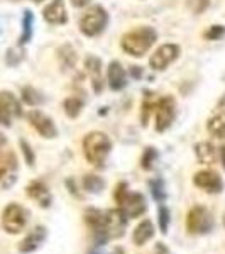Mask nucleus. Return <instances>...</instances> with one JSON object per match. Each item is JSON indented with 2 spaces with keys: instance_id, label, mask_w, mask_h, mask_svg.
Returning <instances> with one entry per match:
<instances>
[{
  "instance_id": "f257e3e1",
  "label": "nucleus",
  "mask_w": 225,
  "mask_h": 254,
  "mask_svg": "<svg viewBox=\"0 0 225 254\" xmlns=\"http://www.w3.org/2000/svg\"><path fill=\"white\" fill-rule=\"evenodd\" d=\"M127 215L122 208H112V210H98V208H88L85 210V222L92 229L93 237L98 244L107 243L112 237H122L127 225Z\"/></svg>"
},
{
  "instance_id": "f03ea898",
  "label": "nucleus",
  "mask_w": 225,
  "mask_h": 254,
  "mask_svg": "<svg viewBox=\"0 0 225 254\" xmlns=\"http://www.w3.org/2000/svg\"><path fill=\"white\" fill-rule=\"evenodd\" d=\"M156 39H158V32L153 27L146 26V27H137V29L129 31L127 34H124L120 44L122 49L127 55L134 56V58H141V56H144L153 48Z\"/></svg>"
},
{
  "instance_id": "7ed1b4c3",
  "label": "nucleus",
  "mask_w": 225,
  "mask_h": 254,
  "mask_svg": "<svg viewBox=\"0 0 225 254\" xmlns=\"http://www.w3.org/2000/svg\"><path fill=\"white\" fill-rule=\"evenodd\" d=\"M110 149H112V141L107 134L100 130L88 132L83 139V154L90 165L95 168H102L105 165Z\"/></svg>"
},
{
  "instance_id": "20e7f679",
  "label": "nucleus",
  "mask_w": 225,
  "mask_h": 254,
  "mask_svg": "<svg viewBox=\"0 0 225 254\" xmlns=\"http://www.w3.org/2000/svg\"><path fill=\"white\" fill-rule=\"evenodd\" d=\"M214 215L203 205H195L190 208L186 215V231L191 236H203L214 231Z\"/></svg>"
},
{
  "instance_id": "39448f33",
  "label": "nucleus",
  "mask_w": 225,
  "mask_h": 254,
  "mask_svg": "<svg viewBox=\"0 0 225 254\" xmlns=\"http://www.w3.org/2000/svg\"><path fill=\"white\" fill-rule=\"evenodd\" d=\"M109 14L102 5H93L85 12L83 17L80 19V31L88 38L98 36L107 27Z\"/></svg>"
},
{
  "instance_id": "423d86ee",
  "label": "nucleus",
  "mask_w": 225,
  "mask_h": 254,
  "mask_svg": "<svg viewBox=\"0 0 225 254\" xmlns=\"http://www.w3.org/2000/svg\"><path fill=\"white\" fill-rule=\"evenodd\" d=\"M29 220V212L19 203H9L2 212V229L7 234H20Z\"/></svg>"
},
{
  "instance_id": "0eeeda50",
  "label": "nucleus",
  "mask_w": 225,
  "mask_h": 254,
  "mask_svg": "<svg viewBox=\"0 0 225 254\" xmlns=\"http://www.w3.org/2000/svg\"><path fill=\"white\" fill-rule=\"evenodd\" d=\"M179 56V46L178 44H161L156 51L153 53V56L149 58V64L153 69H158V71H163L173 63Z\"/></svg>"
},
{
  "instance_id": "6e6552de",
  "label": "nucleus",
  "mask_w": 225,
  "mask_h": 254,
  "mask_svg": "<svg viewBox=\"0 0 225 254\" xmlns=\"http://www.w3.org/2000/svg\"><path fill=\"white\" fill-rule=\"evenodd\" d=\"M174 104L173 97H163L156 104V130L158 132H165V130L173 124L174 121Z\"/></svg>"
},
{
  "instance_id": "1a4fd4ad",
  "label": "nucleus",
  "mask_w": 225,
  "mask_h": 254,
  "mask_svg": "<svg viewBox=\"0 0 225 254\" xmlns=\"http://www.w3.org/2000/svg\"><path fill=\"white\" fill-rule=\"evenodd\" d=\"M193 185L198 187L200 190L207 191V193H220L224 190L222 176L214 170H203L195 173Z\"/></svg>"
},
{
  "instance_id": "9d476101",
  "label": "nucleus",
  "mask_w": 225,
  "mask_h": 254,
  "mask_svg": "<svg viewBox=\"0 0 225 254\" xmlns=\"http://www.w3.org/2000/svg\"><path fill=\"white\" fill-rule=\"evenodd\" d=\"M27 121H29V124L34 127L43 137L55 139L58 136V129H56L55 122H53L46 114L41 112V110H31V112L27 114Z\"/></svg>"
},
{
  "instance_id": "9b49d317",
  "label": "nucleus",
  "mask_w": 225,
  "mask_h": 254,
  "mask_svg": "<svg viewBox=\"0 0 225 254\" xmlns=\"http://www.w3.org/2000/svg\"><path fill=\"white\" fill-rule=\"evenodd\" d=\"M118 208L124 210V214L127 215V219H137V217H141L147 210L144 195L129 191L127 196H125V200L122 202V205Z\"/></svg>"
},
{
  "instance_id": "f8f14e48",
  "label": "nucleus",
  "mask_w": 225,
  "mask_h": 254,
  "mask_svg": "<svg viewBox=\"0 0 225 254\" xmlns=\"http://www.w3.org/2000/svg\"><path fill=\"white\" fill-rule=\"evenodd\" d=\"M46 236H48L46 227H43V225H38V227L32 229L29 234H27L19 243V251L24 253V254L34 253L36 249H39L41 244H43L44 241H46Z\"/></svg>"
},
{
  "instance_id": "ddd939ff",
  "label": "nucleus",
  "mask_w": 225,
  "mask_h": 254,
  "mask_svg": "<svg viewBox=\"0 0 225 254\" xmlns=\"http://www.w3.org/2000/svg\"><path fill=\"white\" fill-rule=\"evenodd\" d=\"M43 14L46 22L53 24V26H61V24H66L68 20L66 7H64L63 0H53L46 9H44Z\"/></svg>"
},
{
  "instance_id": "4468645a",
  "label": "nucleus",
  "mask_w": 225,
  "mask_h": 254,
  "mask_svg": "<svg viewBox=\"0 0 225 254\" xmlns=\"http://www.w3.org/2000/svg\"><path fill=\"white\" fill-rule=\"evenodd\" d=\"M85 69H87L92 87L95 90V93H100L104 88V76H102V63L97 56H88L85 60Z\"/></svg>"
},
{
  "instance_id": "2eb2a0df",
  "label": "nucleus",
  "mask_w": 225,
  "mask_h": 254,
  "mask_svg": "<svg viewBox=\"0 0 225 254\" xmlns=\"http://www.w3.org/2000/svg\"><path fill=\"white\" fill-rule=\"evenodd\" d=\"M26 193L29 198H32L34 202H38L41 207H49L51 205V193H49L48 187L43 182H32L26 187Z\"/></svg>"
},
{
  "instance_id": "dca6fc26",
  "label": "nucleus",
  "mask_w": 225,
  "mask_h": 254,
  "mask_svg": "<svg viewBox=\"0 0 225 254\" xmlns=\"http://www.w3.org/2000/svg\"><path fill=\"white\" fill-rule=\"evenodd\" d=\"M107 76H109V85L112 90H118L125 88L127 85V75H125V69L122 68V64L118 61H112L109 64V71H107Z\"/></svg>"
},
{
  "instance_id": "f3484780",
  "label": "nucleus",
  "mask_w": 225,
  "mask_h": 254,
  "mask_svg": "<svg viewBox=\"0 0 225 254\" xmlns=\"http://www.w3.org/2000/svg\"><path fill=\"white\" fill-rule=\"evenodd\" d=\"M154 225L153 222H151L149 219H144L141 224L137 225L136 229H134V232H132V241H134V244L136 246H144L147 241L149 239H153V236H154Z\"/></svg>"
},
{
  "instance_id": "a211bd4d",
  "label": "nucleus",
  "mask_w": 225,
  "mask_h": 254,
  "mask_svg": "<svg viewBox=\"0 0 225 254\" xmlns=\"http://www.w3.org/2000/svg\"><path fill=\"white\" fill-rule=\"evenodd\" d=\"M195 154L202 165H214L217 159V149L212 142H200V144H196Z\"/></svg>"
},
{
  "instance_id": "6ab92c4d",
  "label": "nucleus",
  "mask_w": 225,
  "mask_h": 254,
  "mask_svg": "<svg viewBox=\"0 0 225 254\" xmlns=\"http://www.w3.org/2000/svg\"><path fill=\"white\" fill-rule=\"evenodd\" d=\"M0 105L9 112L10 117L22 116V109H20L19 100L10 92H0Z\"/></svg>"
},
{
  "instance_id": "aec40b11",
  "label": "nucleus",
  "mask_w": 225,
  "mask_h": 254,
  "mask_svg": "<svg viewBox=\"0 0 225 254\" xmlns=\"http://www.w3.org/2000/svg\"><path fill=\"white\" fill-rule=\"evenodd\" d=\"M58 60L63 69H71L76 63V53L69 44H64L58 49Z\"/></svg>"
},
{
  "instance_id": "412c9836",
  "label": "nucleus",
  "mask_w": 225,
  "mask_h": 254,
  "mask_svg": "<svg viewBox=\"0 0 225 254\" xmlns=\"http://www.w3.org/2000/svg\"><path fill=\"white\" fill-rule=\"evenodd\" d=\"M207 129L212 136L224 137L225 136V112H220V114H217V116L212 117L207 124Z\"/></svg>"
},
{
  "instance_id": "4be33fe9",
  "label": "nucleus",
  "mask_w": 225,
  "mask_h": 254,
  "mask_svg": "<svg viewBox=\"0 0 225 254\" xmlns=\"http://www.w3.org/2000/svg\"><path fill=\"white\" fill-rule=\"evenodd\" d=\"M63 107L69 119H76L80 116L81 109H83V102H81V98L78 97H68L66 100H64Z\"/></svg>"
},
{
  "instance_id": "5701e85b",
  "label": "nucleus",
  "mask_w": 225,
  "mask_h": 254,
  "mask_svg": "<svg viewBox=\"0 0 225 254\" xmlns=\"http://www.w3.org/2000/svg\"><path fill=\"white\" fill-rule=\"evenodd\" d=\"M83 187L90 193H100L105 187V182L97 175H87L83 178Z\"/></svg>"
},
{
  "instance_id": "b1692460",
  "label": "nucleus",
  "mask_w": 225,
  "mask_h": 254,
  "mask_svg": "<svg viewBox=\"0 0 225 254\" xmlns=\"http://www.w3.org/2000/svg\"><path fill=\"white\" fill-rule=\"evenodd\" d=\"M22 100L26 102L27 105H32V107H36V105H41L44 102V97L41 95L36 88L32 87H24L22 88Z\"/></svg>"
},
{
  "instance_id": "393cba45",
  "label": "nucleus",
  "mask_w": 225,
  "mask_h": 254,
  "mask_svg": "<svg viewBox=\"0 0 225 254\" xmlns=\"http://www.w3.org/2000/svg\"><path fill=\"white\" fill-rule=\"evenodd\" d=\"M169 222H171V212L168 210L166 205L159 203V208H158V224H159V231H161V234H168Z\"/></svg>"
},
{
  "instance_id": "a878e982",
  "label": "nucleus",
  "mask_w": 225,
  "mask_h": 254,
  "mask_svg": "<svg viewBox=\"0 0 225 254\" xmlns=\"http://www.w3.org/2000/svg\"><path fill=\"white\" fill-rule=\"evenodd\" d=\"M158 159V153L154 147H146L144 153H142V158H141V166L144 168V170H153L154 166V161Z\"/></svg>"
},
{
  "instance_id": "bb28decb",
  "label": "nucleus",
  "mask_w": 225,
  "mask_h": 254,
  "mask_svg": "<svg viewBox=\"0 0 225 254\" xmlns=\"http://www.w3.org/2000/svg\"><path fill=\"white\" fill-rule=\"evenodd\" d=\"M151 191H153V196L158 203L165 202L166 191H165V185H163L161 180H153V182H151Z\"/></svg>"
},
{
  "instance_id": "cd10ccee",
  "label": "nucleus",
  "mask_w": 225,
  "mask_h": 254,
  "mask_svg": "<svg viewBox=\"0 0 225 254\" xmlns=\"http://www.w3.org/2000/svg\"><path fill=\"white\" fill-rule=\"evenodd\" d=\"M22 26H24V34L20 36V44L27 43V41L31 39V36H32V14L29 10H26Z\"/></svg>"
},
{
  "instance_id": "c85d7f7f",
  "label": "nucleus",
  "mask_w": 225,
  "mask_h": 254,
  "mask_svg": "<svg viewBox=\"0 0 225 254\" xmlns=\"http://www.w3.org/2000/svg\"><path fill=\"white\" fill-rule=\"evenodd\" d=\"M224 36H225V27L224 26H212L210 29L205 31L203 38L208 39V41H217V39L224 38Z\"/></svg>"
},
{
  "instance_id": "c756f323",
  "label": "nucleus",
  "mask_w": 225,
  "mask_h": 254,
  "mask_svg": "<svg viewBox=\"0 0 225 254\" xmlns=\"http://www.w3.org/2000/svg\"><path fill=\"white\" fill-rule=\"evenodd\" d=\"M188 9H190L193 14H202L203 10L208 9L210 2L208 0H188Z\"/></svg>"
},
{
  "instance_id": "7c9ffc66",
  "label": "nucleus",
  "mask_w": 225,
  "mask_h": 254,
  "mask_svg": "<svg viewBox=\"0 0 225 254\" xmlns=\"http://www.w3.org/2000/svg\"><path fill=\"white\" fill-rule=\"evenodd\" d=\"M127 193H129V188H127V183H125V182L118 183V185L115 187V191H113V198H115V202H117L118 207L122 205V202L125 200Z\"/></svg>"
},
{
  "instance_id": "2f4dec72",
  "label": "nucleus",
  "mask_w": 225,
  "mask_h": 254,
  "mask_svg": "<svg viewBox=\"0 0 225 254\" xmlns=\"http://www.w3.org/2000/svg\"><path fill=\"white\" fill-rule=\"evenodd\" d=\"M20 149H22V153H24V156H26V163L29 166L34 165V153H32V149H31V146L27 144L26 141H20Z\"/></svg>"
},
{
  "instance_id": "473e14b6",
  "label": "nucleus",
  "mask_w": 225,
  "mask_h": 254,
  "mask_svg": "<svg viewBox=\"0 0 225 254\" xmlns=\"http://www.w3.org/2000/svg\"><path fill=\"white\" fill-rule=\"evenodd\" d=\"M10 121H12V117L9 116V112L0 105V124L5 126V127H10V124H12Z\"/></svg>"
},
{
  "instance_id": "72a5a7b5",
  "label": "nucleus",
  "mask_w": 225,
  "mask_h": 254,
  "mask_svg": "<svg viewBox=\"0 0 225 254\" xmlns=\"http://www.w3.org/2000/svg\"><path fill=\"white\" fill-rule=\"evenodd\" d=\"M90 2H92V0H71L73 7H85V5H88Z\"/></svg>"
},
{
  "instance_id": "f704fd0d",
  "label": "nucleus",
  "mask_w": 225,
  "mask_h": 254,
  "mask_svg": "<svg viewBox=\"0 0 225 254\" xmlns=\"http://www.w3.org/2000/svg\"><path fill=\"white\" fill-rule=\"evenodd\" d=\"M7 171H9V170H7V168H5V165H3V163L0 161V183H2V180L5 178Z\"/></svg>"
},
{
  "instance_id": "c9c22d12",
  "label": "nucleus",
  "mask_w": 225,
  "mask_h": 254,
  "mask_svg": "<svg viewBox=\"0 0 225 254\" xmlns=\"http://www.w3.org/2000/svg\"><path fill=\"white\" fill-rule=\"evenodd\" d=\"M5 142H7V139H5V136H3L2 132H0V147H3L5 146Z\"/></svg>"
},
{
  "instance_id": "e433bc0d",
  "label": "nucleus",
  "mask_w": 225,
  "mask_h": 254,
  "mask_svg": "<svg viewBox=\"0 0 225 254\" xmlns=\"http://www.w3.org/2000/svg\"><path fill=\"white\" fill-rule=\"evenodd\" d=\"M222 165H224V168H225V146L222 147Z\"/></svg>"
},
{
  "instance_id": "4c0bfd02",
  "label": "nucleus",
  "mask_w": 225,
  "mask_h": 254,
  "mask_svg": "<svg viewBox=\"0 0 225 254\" xmlns=\"http://www.w3.org/2000/svg\"><path fill=\"white\" fill-rule=\"evenodd\" d=\"M34 2H43V0H34Z\"/></svg>"
}]
</instances>
